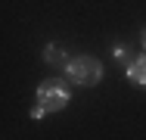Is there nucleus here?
I'll return each mask as SVG.
<instances>
[{
  "label": "nucleus",
  "instance_id": "obj_6",
  "mask_svg": "<svg viewBox=\"0 0 146 140\" xmlns=\"http://www.w3.org/2000/svg\"><path fill=\"white\" fill-rule=\"evenodd\" d=\"M143 50H146V31H143Z\"/></svg>",
  "mask_w": 146,
  "mask_h": 140
},
{
  "label": "nucleus",
  "instance_id": "obj_4",
  "mask_svg": "<svg viewBox=\"0 0 146 140\" xmlns=\"http://www.w3.org/2000/svg\"><path fill=\"white\" fill-rule=\"evenodd\" d=\"M44 59H47L50 65H62V59H65V50H62L59 44H47V47H44Z\"/></svg>",
  "mask_w": 146,
  "mask_h": 140
},
{
  "label": "nucleus",
  "instance_id": "obj_3",
  "mask_svg": "<svg viewBox=\"0 0 146 140\" xmlns=\"http://www.w3.org/2000/svg\"><path fill=\"white\" fill-rule=\"evenodd\" d=\"M124 75H127V81L134 84V87H146V50L127 62V72Z\"/></svg>",
  "mask_w": 146,
  "mask_h": 140
},
{
  "label": "nucleus",
  "instance_id": "obj_5",
  "mask_svg": "<svg viewBox=\"0 0 146 140\" xmlns=\"http://www.w3.org/2000/svg\"><path fill=\"white\" fill-rule=\"evenodd\" d=\"M112 56H115L118 62H124V65H127V62L134 59V53H131V50H127L124 44H118V47H112Z\"/></svg>",
  "mask_w": 146,
  "mask_h": 140
},
{
  "label": "nucleus",
  "instance_id": "obj_2",
  "mask_svg": "<svg viewBox=\"0 0 146 140\" xmlns=\"http://www.w3.org/2000/svg\"><path fill=\"white\" fill-rule=\"evenodd\" d=\"M65 75H68V81L78 84V87H93L103 78V65L93 56H75V59L65 62Z\"/></svg>",
  "mask_w": 146,
  "mask_h": 140
},
{
  "label": "nucleus",
  "instance_id": "obj_1",
  "mask_svg": "<svg viewBox=\"0 0 146 140\" xmlns=\"http://www.w3.org/2000/svg\"><path fill=\"white\" fill-rule=\"evenodd\" d=\"M68 106V87L59 81H44L37 87V103L31 109V118H44L50 112H59Z\"/></svg>",
  "mask_w": 146,
  "mask_h": 140
}]
</instances>
